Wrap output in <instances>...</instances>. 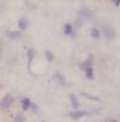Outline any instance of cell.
<instances>
[{"label": "cell", "mask_w": 120, "mask_h": 122, "mask_svg": "<svg viewBox=\"0 0 120 122\" xmlns=\"http://www.w3.org/2000/svg\"><path fill=\"white\" fill-rule=\"evenodd\" d=\"M15 122H24V117H23V115H18V116L15 118Z\"/></svg>", "instance_id": "cell-13"}, {"label": "cell", "mask_w": 120, "mask_h": 122, "mask_svg": "<svg viewBox=\"0 0 120 122\" xmlns=\"http://www.w3.org/2000/svg\"><path fill=\"white\" fill-rule=\"evenodd\" d=\"M71 103L73 104V108H76V109L79 107V103H78V101H77V98H76L75 95H71Z\"/></svg>", "instance_id": "cell-11"}, {"label": "cell", "mask_w": 120, "mask_h": 122, "mask_svg": "<svg viewBox=\"0 0 120 122\" xmlns=\"http://www.w3.org/2000/svg\"><path fill=\"white\" fill-rule=\"evenodd\" d=\"M64 32H65L66 35H71V34L73 32V28H72V25H71V24H66L65 28H64Z\"/></svg>", "instance_id": "cell-8"}, {"label": "cell", "mask_w": 120, "mask_h": 122, "mask_svg": "<svg viewBox=\"0 0 120 122\" xmlns=\"http://www.w3.org/2000/svg\"><path fill=\"white\" fill-rule=\"evenodd\" d=\"M110 122H116V121H114V120H112V121H110Z\"/></svg>", "instance_id": "cell-16"}, {"label": "cell", "mask_w": 120, "mask_h": 122, "mask_svg": "<svg viewBox=\"0 0 120 122\" xmlns=\"http://www.w3.org/2000/svg\"><path fill=\"white\" fill-rule=\"evenodd\" d=\"M7 36L10 38H19L21 37V34L19 32H13V31H7Z\"/></svg>", "instance_id": "cell-10"}, {"label": "cell", "mask_w": 120, "mask_h": 122, "mask_svg": "<svg viewBox=\"0 0 120 122\" xmlns=\"http://www.w3.org/2000/svg\"><path fill=\"white\" fill-rule=\"evenodd\" d=\"M47 56H48V60H49V61H52V60H53V56L50 55V53H49V51H47Z\"/></svg>", "instance_id": "cell-14"}, {"label": "cell", "mask_w": 120, "mask_h": 122, "mask_svg": "<svg viewBox=\"0 0 120 122\" xmlns=\"http://www.w3.org/2000/svg\"><path fill=\"white\" fill-rule=\"evenodd\" d=\"M34 55H35V51L33 49H30L29 50V54H28V56H29V68H30V64H31V61H33V56Z\"/></svg>", "instance_id": "cell-12"}, {"label": "cell", "mask_w": 120, "mask_h": 122, "mask_svg": "<svg viewBox=\"0 0 120 122\" xmlns=\"http://www.w3.org/2000/svg\"><path fill=\"white\" fill-rule=\"evenodd\" d=\"M119 5V0H115V6H118Z\"/></svg>", "instance_id": "cell-15"}, {"label": "cell", "mask_w": 120, "mask_h": 122, "mask_svg": "<svg viewBox=\"0 0 120 122\" xmlns=\"http://www.w3.org/2000/svg\"><path fill=\"white\" fill-rule=\"evenodd\" d=\"M84 115H87V111H82V110H75V111H72L71 114H70V116L72 117V118H81V117H83Z\"/></svg>", "instance_id": "cell-4"}, {"label": "cell", "mask_w": 120, "mask_h": 122, "mask_svg": "<svg viewBox=\"0 0 120 122\" xmlns=\"http://www.w3.org/2000/svg\"><path fill=\"white\" fill-rule=\"evenodd\" d=\"M91 36H93V37H95V38H98V37L101 36L100 30H98L97 28H93V29H91Z\"/></svg>", "instance_id": "cell-9"}, {"label": "cell", "mask_w": 120, "mask_h": 122, "mask_svg": "<svg viewBox=\"0 0 120 122\" xmlns=\"http://www.w3.org/2000/svg\"><path fill=\"white\" fill-rule=\"evenodd\" d=\"M41 122H44V121H41Z\"/></svg>", "instance_id": "cell-17"}, {"label": "cell", "mask_w": 120, "mask_h": 122, "mask_svg": "<svg viewBox=\"0 0 120 122\" xmlns=\"http://www.w3.org/2000/svg\"><path fill=\"white\" fill-rule=\"evenodd\" d=\"M85 70V76H87V78L88 79H93L94 78V71H93V66H90V67H87V68H84Z\"/></svg>", "instance_id": "cell-6"}, {"label": "cell", "mask_w": 120, "mask_h": 122, "mask_svg": "<svg viewBox=\"0 0 120 122\" xmlns=\"http://www.w3.org/2000/svg\"><path fill=\"white\" fill-rule=\"evenodd\" d=\"M18 25H19V29L21 30H25L27 28H28V19L27 18H21L19 19V22H18Z\"/></svg>", "instance_id": "cell-5"}, {"label": "cell", "mask_w": 120, "mask_h": 122, "mask_svg": "<svg viewBox=\"0 0 120 122\" xmlns=\"http://www.w3.org/2000/svg\"><path fill=\"white\" fill-rule=\"evenodd\" d=\"M11 102H12V98H11V96L10 95H6L4 98H3V101L0 102V108L1 109H7L9 107H10V104H11Z\"/></svg>", "instance_id": "cell-3"}, {"label": "cell", "mask_w": 120, "mask_h": 122, "mask_svg": "<svg viewBox=\"0 0 120 122\" xmlns=\"http://www.w3.org/2000/svg\"><path fill=\"white\" fill-rule=\"evenodd\" d=\"M79 16H81L82 18H84V19H93V18L95 17L94 12H93L91 10H89V9H82V10L79 11Z\"/></svg>", "instance_id": "cell-2"}, {"label": "cell", "mask_w": 120, "mask_h": 122, "mask_svg": "<svg viewBox=\"0 0 120 122\" xmlns=\"http://www.w3.org/2000/svg\"><path fill=\"white\" fill-rule=\"evenodd\" d=\"M22 107H23L24 110H28V109L31 107L30 99H29V98H23V99H22Z\"/></svg>", "instance_id": "cell-7"}, {"label": "cell", "mask_w": 120, "mask_h": 122, "mask_svg": "<svg viewBox=\"0 0 120 122\" xmlns=\"http://www.w3.org/2000/svg\"><path fill=\"white\" fill-rule=\"evenodd\" d=\"M100 34H102L107 40H113L115 37V30L110 24H103L100 30Z\"/></svg>", "instance_id": "cell-1"}]
</instances>
